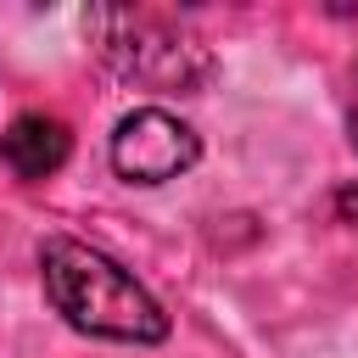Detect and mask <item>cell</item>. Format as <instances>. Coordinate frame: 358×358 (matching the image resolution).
Wrapping results in <instances>:
<instances>
[{
	"instance_id": "1",
	"label": "cell",
	"mask_w": 358,
	"mask_h": 358,
	"mask_svg": "<svg viewBox=\"0 0 358 358\" xmlns=\"http://www.w3.org/2000/svg\"><path fill=\"white\" fill-rule=\"evenodd\" d=\"M39 280L50 308L101 341H129V347H151L168 336V313L162 302L106 252L73 241V235H50L39 246Z\"/></svg>"
},
{
	"instance_id": "2",
	"label": "cell",
	"mask_w": 358,
	"mask_h": 358,
	"mask_svg": "<svg viewBox=\"0 0 358 358\" xmlns=\"http://www.w3.org/2000/svg\"><path fill=\"white\" fill-rule=\"evenodd\" d=\"M84 34L95 45V56L140 90H162V95H196L213 84V50L207 39L179 22L173 11H151V6H95L84 17Z\"/></svg>"
},
{
	"instance_id": "3",
	"label": "cell",
	"mask_w": 358,
	"mask_h": 358,
	"mask_svg": "<svg viewBox=\"0 0 358 358\" xmlns=\"http://www.w3.org/2000/svg\"><path fill=\"white\" fill-rule=\"evenodd\" d=\"M196 157H201L196 129L162 106H140L112 129V168L129 185H168L185 168H196Z\"/></svg>"
},
{
	"instance_id": "4",
	"label": "cell",
	"mask_w": 358,
	"mask_h": 358,
	"mask_svg": "<svg viewBox=\"0 0 358 358\" xmlns=\"http://www.w3.org/2000/svg\"><path fill=\"white\" fill-rule=\"evenodd\" d=\"M67 151H73V134H67V123H62L56 112H22V117H11L6 134H0V162H6L22 185L50 179V173L67 162Z\"/></svg>"
},
{
	"instance_id": "5",
	"label": "cell",
	"mask_w": 358,
	"mask_h": 358,
	"mask_svg": "<svg viewBox=\"0 0 358 358\" xmlns=\"http://www.w3.org/2000/svg\"><path fill=\"white\" fill-rule=\"evenodd\" d=\"M336 213H341V224H358V185L336 190Z\"/></svg>"
},
{
	"instance_id": "6",
	"label": "cell",
	"mask_w": 358,
	"mask_h": 358,
	"mask_svg": "<svg viewBox=\"0 0 358 358\" xmlns=\"http://www.w3.org/2000/svg\"><path fill=\"white\" fill-rule=\"evenodd\" d=\"M347 134H352V145H358V67H352V106H347Z\"/></svg>"
}]
</instances>
